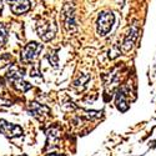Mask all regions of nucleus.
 <instances>
[{
  "mask_svg": "<svg viewBox=\"0 0 156 156\" xmlns=\"http://www.w3.org/2000/svg\"><path fill=\"white\" fill-rule=\"evenodd\" d=\"M49 108L45 106V105H41V104L39 102H30L29 105V112L34 116V118H36L37 120H44L45 116H48L49 114Z\"/></svg>",
  "mask_w": 156,
  "mask_h": 156,
  "instance_id": "obj_8",
  "label": "nucleus"
},
{
  "mask_svg": "<svg viewBox=\"0 0 156 156\" xmlns=\"http://www.w3.org/2000/svg\"><path fill=\"white\" fill-rule=\"evenodd\" d=\"M115 21V16L112 12H108V11H104L99 15L98 18V34L99 35H106L111 29H112V25Z\"/></svg>",
  "mask_w": 156,
  "mask_h": 156,
  "instance_id": "obj_4",
  "label": "nucleus"
},
{
  "mask_svg": "<svg viewBox=\"0 0 156 156\" xmlns=\"http://www.w3.org/2000/svg\"><path fill=\"white\" fill-rule=\"evenodd\" d=\"M62 21L64 27L68 31H74L76 29V21L74 16V10L69 5H66L62 10Z\"/></svg>",
  "mask_w": 156,
  "mask_h": 156,
  "instance_id": "obj_7",
  "label": "nucleus"
},
{
  "mask_svg": "<svg viewBox=\"0 0 156 156\" xmlns=\"http://www.w3.org/2000/svg\"><path fill=\"white\" fill-rule=\"evenodd\" d=\"M8 37H9V35H8L6 27L3 23H0V49L5 46V44L8 43Z\"/></svg>",
  "mask_w": 156,
  "mask_h": 156,
  "instance_id": "obj_11",
  "label": "nucleus"
},
{
  "mask_svg": "<svg viewBox=\"0 0 156 156\" xmlns=\"http://www.w3.org/2000/svg\"><path fill=\"white\" fill-rule=\"evenodd\" d=\"M115 104H116V108H118L120 111H126V110H127L129 104H127V98H126L125 89H124V87H122L121 90H119L118 95H116Z\"/></svg>",
  "mask_w": 156,
  "mask_h": 156,
  "instance_id": "obj_10",
  "label": "nucleus"
},
{
  "mask_svg": "<svg viewBox=\"0 0 156 156\" xmlns=\"http://www.w3.org/2000/svg\"><path fill=\"white\" fill-rule=\"evenodd\" d=\"M0 134H3L9 139H14L23 135V129L19 125L8 122L6 120L2 119L0 120Z\"/></svg>",
  "mask_w": 156,
  "mask_h": 156,
  "instance_id": "obj_5",
  "label": "nucleus"
},
{
  "mask_svg": "<svg viewBox=\"0 0 156 156\" xmlns=\"http://www.w3.org/2000/svg\"><path fill=\"white\" fill-rule=\"evenodd\" d=\"M6 3L9 4L10 10L16 15L25 14L31 8L30 0H6Z\"/></svg>",
  "mask_w": 156,
  "mask_h": 156,
  "instance_id": "obj_6",
  "label": "nucleus"
},
{
  "mask_svg": "<svg viewBox=\"0 0 156 156\" xmlns=\"http://www.w3.org/2000/svg\"><path fill=\"white\" fill-rule=\"evenodd\" d=\"M43 50V45L39 44V43H35V41H31L29 43L27 46H25L20 54V60L23 64H29V62H33L37 56L40 54V51Z\"/></svg>",
  "mask_w": 156,
  "mask_h": 156,
  "instance_id": "obj_3",
  "label": "nucleus"
},
{
  "mask_svg": "<svg viewBox=\"0 0 156 156\" xmlns=\"http://www.w3.org/2000/svg\"><path fill=\"white\" fill-rule=\"evenodd\" d=\"M46 156H62V155H59V154H48Z\"/></svg>",
  "mask_w": 156,
  "mask_h": 156,
  "instance_id": "obj_15",
  "label": "nucleus"
},
{
  "mask_svg": "<svg viewBox=\"0 0 156 156\" xmlns=\"http://www.w3.org/2000/svg\"><path fill=\"white\" fill-rule=\"evenodd\" d=\"M10 55L9 54H4V55H2L0 56V69L2 68H4V66H6V65L9 64V61H10Z\"/></svg>",
  "mask_w": 156,
  "mask_h": 156,
  "instance_id": "obj_14",
  "label": "nucleus"
},
{
  "mask_svg": "<svg viewBox=\"0 0 156 156\" xmlns=\"http://www.w3.org/2000/svg\"><path fill=\"white\" fill-rule=\"evenodd\" d=\"M20 156H27V155H20Z\"/></svg>",
  "mask_w": 156,
  "mask_h": 156,
  "instance_id": "obj_16",
  "label": "nucleus"
},
{
  "mask_svg": "<svg viewBox=\"0 0 156 156\" xmlns=\"http://www.w3.org/2000/svg\"><path fill=\"white\" fill-rule=\"evenodd\" d=\"M6 77L9 83L20 91H27L30 85L24 80V70H20L18 66H11L6 73Z\"/></svg>",
  "mask_w": 156,
  "mask_h": 156,
  "instance_id": "obj_2",
  "label": "nucleus"
},
{
  "mask_svg": "<svg viewBox=\"0 0 156 156\" xmlns=\"http://www.w3.org/2000/svg\"><path fill=\"white\" fill-rule=\"evenodd\" d=\"M90 80V75H86V74H83V75H80V77L77 80H75L74 81V86H76V87H80V89H83L85 85H86V83Z\"/></svg>",
  "mask_w": 156,
  "mask_h": 156,
  "instance_id": "obj_12",
  "label": "nucleus"
},
{
  "mask_svg": "<svg viewBox=\"0 0 156 156\" xmlns=\"http://www.w3.org/2000/svg\"><path fill=\"white\" fill-rule=\"evenodd\" d=\"M137 33H139L137 27H136V25H134V27L130 29L129 34L126 35L125 40H124V44H122V49H124V51L131 50V48H133V45H134V43H135V40H136V37H137Z\"/></svg>",
  "mask_w": 156,
  "mask_h": 156,
  "instance_id": "obj_9",
  "label": "nucleus"
},
{
  "mask_svg": "<svg viewBox=\"0 0 156 156\" xmlns=\"http://www.w3.org/2000/svg\"><path fill=\"white\" fill-rule=\"evenodd\" d=\"M58 31V27L54 19H41L36 24V33L43 41L53 40Z\"/></svg>",
  "mask_w": 156,
  "mask_h": 156,
  "instance_id": "obj_1",
  "label": "nucleus"
},
{
  "mask_svg": "<svg viewBox=\"0 0 156 156\" xmlns=\"http://www.w3.org/2000/svg\"><path fill=\"white\" fill-rule=\"evenodd\" d=\"M50 54V53H49ZM48 60L50 61V64L53 65L54 68H58V55L55 54V51H53L50 55H48Z\"/></svg>",
  "mask_w": 156,
  "mask_h": 156,
  "instance_id": "obj_13",
  "label": "nucleus"
}]
</instances>
